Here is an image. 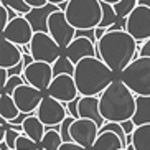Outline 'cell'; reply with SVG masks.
Wrapping results in <instances>:
<instances>
[{
  "label": "cell",
  "instance_id": "obj_1",
  "mask_svg": "<svg viewBox=\"0 0 150 150\" xmlns=\"http://www.w3.org/2000/svg\"><path fill=\"white\" fill-rule=\"evenodd\" d=\"M140 41H137L125 30L110 31L97 43V58H101L115 74L119 76L135 59V51Z\"/></svg>",
  "mask_w": 150,
  "mask_h": 150
},
{
  "label": "cell",
  "instance_id": "obj_36",
  "mask_svg": "<svg viewBox=\"0 0 150 150\" xmlns=\"http://www.w3.org/2000/svg\"><path fill=\"white\" fill-rule=\"evenodd\" d=\"M120 125H122V129H124V132H125V135H132L134 132H135V129H137V125L134 124V120L130 119V120H125V122H120Z\"/></svg>",
  "mask_w": 150,
  "mask_h": 150
},
{
  "label": "cell",
  "instance_id": "obj_10",
  "mask_svg": "<svg viewBox=\"0 0 150 150\" xmlns=\"http://www.w3.org/2000/svg\"><path fill=\"white\" fill-rule=\"evenodd\" d=\"M0 35H2V38L12 41L13 45L27 46L33 40L35 30H33V27L30 25V22H28L27 18L23 17V15H20V17L13 18Z\"/></svg>",
  "mask_w": 150,
  "mask_h": 150
},
{
  "label": "cell",
  "instance_id": "obj_38",
  "mask_svg": "<svg viewBox=\"0 0 150 150\" xmlns=\"http://www.w3.org/2000/svg\"><path fill=\"white\" fill-rule=\"evenodd\" d=\"M8 71L5 69V68H0V91H4V88L7 86L8 83Z\"/></svg>",
  "mask_w": 150,
  "mask_h": 150
},
{
  "label": "cell",
  "instance_id": "obj_15",
  "mask_svg": "<svg viewBox=\"0 0 150 150\" xmlns=\"http://www.w3.org/2000/svg\"><path fill=\"white\" fill-rule=\"evenodd\" d=\"M64 54L71 61L78 64L84 58H97V45L84 36H76L71 45L64 50Z\"/></svg>",
  "mask_w": 150,
  "mask_h": 150
},
{
  "label": "cell",
  "instance_id": "obj_14",
  "mask_svg": "<svg viewBox=\"0 0 150 150\" xmlns=\"http://www.w3.org/2000/svg\"><path fill=\"white\" fill-rule=\"evenodd\" d=\"M43 91L33 88L30 84H22L13 93V99L17 102L20 112H23V114H35L38 106L43 101Z\"/></svg>",
  "mask_w": 150,
  "mask_h": 150
},
{
  "label": "cell",
  "instance_id": "obj_22",
  "mask_svg": "<svg viewBox=\"0 0 150 150\" xmlns=\"http://www.w3.org/2000/svg\"><path fill=\"white\" fill-rule=\"evenodd\" d=\"M132 120L137 127L150 124V96H137V109Z\"/></svg>",
  "mask_w": 150,
  "mask_h": 150
},
{
  "label": "cell",
  "instance_id": "obj_41",
  "mask_svg": "<svg viewBox=\"0 0 150 150\" xmlns=\"http://www.w3.org/2000/svg\"><path fill=\"white\" fill-rule=\"evenodd\" d=\"M68 2H69V0H48V4L58 5V7H59V5H63V4H68Z\"/></svg>",
  "mask_w": 150,
  "mask_h": 150
},
{
  "label": "cell",
  "instance_id": "obj_21",
  "mask_svg": "<svg viewBox=\"0 0 150 150\" xmlns=\"http://www.w3.org/2000/svg\"><path fill=\"white\" fill-rule=\"evenodd\" d=\"M20 114H22V112L18 109L13 96L0 94V117L5 119V120H8V122H13Z\"/></svg>",
  "mask_w": 150,
  "mask_h": 150
},
{
  "label": "cell",
  "instance_id": "obj_18",
  "mask_svg": "<svg viewBox=\"0 0 150 150\" xmlns=\"http://www.w3.org/2000/svg\"><path fill=\"white\" fill-rule=\"evenodd\" d=\"M79 117L81 119H91L99 125V129L106 124V119L101 114L99 107V97H83L79 99Z\"/></svg>",
  "mask_w": 150,
  "mask_h": 150
},
{
  "label": "cell",
  "instance_id": "obj_31",
  "mask_svg": "<svg viewBox=\"0 0 150 150\" xmlns=\"http://www.w3.org/2000/svg\"><path fill=\"white\" fill-rule=\"evenodd\" d=\"M22 84H27V83H25V79H23V76H12V78H8V83H7V86L4 88L2 94L13 96V93L20 88V86H22Z\"/></svg>",
  "mask_w": 150,
  "mask_h": 150
},
{
  "label": "cell",
  "instance_id": "obj_20",
  "mask_svg": "<svg viewBox=\"0 0 150 150\" xmlns=\"http://www.w3.org/2000/svg\"><path fill=\"white\" fill-rule=\"evenodd\" d=\"M122 149H125V145H124L122 139L119 137V134L107 130V132L99 134L96 144L93 145L91 150H122Z\"/></svg>",
  "mask_w": 150,
  "mask_h": 150
},
{
  "label": "cell",
  "instance_id": "obj_39",
  "mask_svg": "<svg viewBox=\"0 0 150 150\" xmlns=\"http://www.w3.org/2000/svg\"><path fill=\"white\" fill-rule=\"evenodd\" d=\"M31 8H40V7H45L48 5V0H25Z\"/></svg>",
  "mask_w": 150,
  "mask_h": 150
},
{
  "label": "cell",
  "instance_id": "obj_27",
  "mask_svg": "<svg viewBox=\"0 0 150 150\" xmlns=\"http://www.w3.org/2000/svg\"><path fill=\"white\" fill-rule=\"evenodd\" d=\"M137 5H139V0H120L114 5V8L120 20H127L129 15L137 8Z\"/></svg>",
  "mask_w": 150,
  "mask_h": 150
},
{
  "label": "cell",
  "instance_id": "obj_30",
  "mask_svg": "<svg viewBox=\"0 0 150 150\" xmlns=\"http://www.w3.org/2000/svg\"><path fill=\"white\" fill-rule=\"evenodd\" d=\"M15 150H40V144L35 140H31L30 137H27L25 134H20Z\"/></svg>",
  "mask_w": 150,
  "mask_h": 150
},
{
  "label": "cell",
  "instance_id": "obj_12",
  "mask_svg": "<svg viewBox=\"0 0 150 150\" xmlns=\"http://www.w3.org/2000/svg\"><path fill=\"white\" fill-rule=\"evenodd\" d=\"M46 94L58 99L63 104L74 101L76 97H79V91H78V86H76L74 76H69V74L54 76V79L51 81Z\"/></svg>",
  "mask_w": 150,
  "mask_h": 150
},
{
  "label": "cell",
  "instance_id": "obj_5",
  "mask_svg": "<svg viewBox=\"0 0 150 150\" xmlns=\"http://www.w3.org/2000/svg\"><path fill=\"white\" fill-rule=\"evenodd\" d=\"M119 78L135 96H150V58H135Z\"/></svg>",
  "mask_w": 150,
  "mask_h": 150
},
{
  "label": "cell",
  "instance_id": "obj_4",
  "mask_svg": "<svg viewBox=\"0 0 150 150\" xmlns=\"http://www.w3.org/2000/svg\"><path fill=\"white\" fill-rule=\"evenodd\" d=\"M66 18L76 30H94L102 20L101 0H69L66 5Z\"/></svg>",
  "mask_w": 150,
  "mask_h": 150
},
{
  "label": "cell",
  "instance_id": "obj_34",
  "mask_svg": "<svg viewBox=\"0 0 150 150\" xmlns=\"http://www.w3.org/2000/svg\"><path fill=\"white\" fill-rule=\"evenodd\" d=\"M79 99H81V96L76 97L74 101H71V102H68V104H64V106H66L68 114L73 115L74 119H79Z\"/></svg>",
  "mask_w": 150,
  "mask_h": 150
},
{
  "label": "cell",
  "instance_id": "obj_42",
  "mask_svg": "<svg viewBox=\"0 0 150 150\" xmlns=\"http://www.w3.org/2000/svg\"><path fill=\"white\" fill-rule=\"evenodd\" d=\"M101 2H104V4H110V5H115L117 2H120V0H101Z\"/></svg>",
  "mask_w": 150,
  "mask_h": 150
},
{
  "label": "cell",
  "instance_id": "obj_28",
  "mask_svg": "<svg viewBox=\"0 0 150 150\" xmlns=\"http://www.w3.org/2000/svg\"><path fill=\"white\" fill-rule=\"evenodd\" d=\"M73 122H74V117H73V115H68L59 125L51 127V129H56L58 132L61 134L63 142H73V139H71V125H73Z\"/></svg>",
  "mask_w": 150,
  "mask_h": 150
},
{
  "label": "cell",
  "instance_id": "obj_44",
  "mask_svg": "<svg viewBox=\"0 0 150 150\" xmlns=\"http://www.w3.org/2000/svg\"><path fill=\"white\" fill-rule=\"evenodd\" d=\"M40 150H45V149H41V147H40Z\"/></svg>",
  "mask_w": 150,
  "mask_h": 150
},
{
  "label": "cell",
  "instance_id": "obj_16",
  "mask_svg": "<svg viewBox=\"0 0 150 150\" xmlns=\"http://www.w3.org/2000/svg\"><path fill=\"white\" fill-rule=\"evenodd\" d=\"M23 59V51L22 46L13 45L12 41L2 38L0 40V68L12 69L17 64H20Z\"/></svg>",
  "mask_w": 150,
  "mask_h": 150
},
{
  "label": "cell",
  "instance_id": "obj_6",
  "mask_svg": "<svg viewBox=\"0 0 150 150\" xmlns=\"http://www.w3.org/2000/svg\"><path fill=\"white\" fill-rule=\"evenodd\" d=\"M30 54L33 56L35 61H43V63H48V64H54V61L63 54V50L51 38L50 33L36 31L30 43Z\"/></svg>",
  "mask_w": 150,
  "mask_h": 150
},
{
  "label": "cell",
  "instance_id": "obj_32",
  "mask_svg": "<svg viewBox=\"0 0 150 150\" xmlns=\"http://www.w3.org/2000/svg\"><path fill=\"white\" fill-rule=\"evenodd\" d=\"M18 137H20V132H17V130H13V129H8V130H7V134H5V140H4V142L10 147V150H15Z\"/></svg>",
  "mask_w": 150,
  "mask_h": 150
},
{
  "label": "cell",
  "instance_id": "obj_19",
  "mask_svg": "<svg viewBox=\"0 0 150 150\" xmlns=\"http://www.w3.org/2000/svg\"><path fill=\"white\" fill-rule=\"evenodd\" d=\"M22 127H23V134H25V135L30 137L31 140L41 144L45 134H46V125L36 117V114L28 115L27 119H25V122L22 124Z\"/></svg>",
  "mask_w": 150,
  "mask_h": 150
},
{
  "label": "cell",
  "instance_id": "obj_17",
  "mask_svg": "<svg viewBox=\"0 0 150 150\" xmlns=\"http://www.w3.org/2000/svg\"><path fill=\"white\" fill-rule=\"evenodd\" d=\"M58 10H61L58 5L48 4V5H45V7H40V8H31V12L25 15V18L30 22V25L33 27L35 33L36 31L48 33V20L51 17V13H54Z\"/></svg>",
  "mask_w": 150,
  "mask_h": 150
},
{
  "label": "cell",
  "instance_id": "obj_35",
  "mask_svg": "<svg viewBox=\"0 0 150 150\" xmlns=\"http://www.w3.org/2000/svg\"><path fill=\"white\" fill-rule=\"evenodd\" d=\"M140 56L150 58V40H147L142 45H139V48H137V51H135V58H140Z\"/></svg>",
  "mask_w": 150,
  "mask_h": 150
},
{
  "label": "cell",
  "instance_id": "obj_24",
  "mask_svg": "<svg viewBox=\"0 0 150 150\" xmlns=\"http://www.w3.org/2000/svg\"><path fill=\"white\" fill-rule=\"evenodd\" d=\"M53 66V74L54 76H59V74H69V76H74V71H76V64L71 61L66 54L63 53L61 56L58 58Z\"/></svg>",
  "mask_w": 150,
  "mask_h": 150
},
{
  "label": "cell",
  "instance_id": "obj_29",
  "mask_svg": "<svg viewBox=\"0 0 150 150\" xmlns=\"http://www.w3.org/2000/svg\"><path fill=\"white\" fill-rule=\"evenodd\" d=\"M0 4H4V5H7V7H10V8H13L18 15H23V17L31 12V7L25 2V0H0Z\"/></svg>",
  "mask_w": 150,
  "mask_h": 150
},
{
  "label": "cell",
  "instance_id": "obj_40",
  "mask_svg": "<svg viewBox=\"0 0 150 150\" xmlns=\"http://www.w3.org/2000/svg\"><path fill=\"white\" fill-rule=\"evenodd\" d=\"M33 61H35V59H33L31 54H23V63H25V66H30Z\"/></svg>",
  "mask_w": 150,
  "mask_h": 150
},
{
  "label": "cell",
  "instance_id": "obj_33",
  "mask_svg": "<svg viewBox=\"0 0 150 150\" xmlns=\"http://www.w3.org/2000/svg\"><path fill=\"white\" fill-rule=\"evenodd\" d=\"M12 22V18H10V13H8V8L5 7V5L0 4V33L7 28V25Z\"/></svg>",
  "mask_w": 150,
  "mask_h": 150
},
{
  "label": "cell",
  "instance_id": "obj_11",
  "mask_svg": "<svg viewBox=\"0 0 150 150\" xmlns=\"http://www.w3.org/2000/svg\"><path fill=\"white\" fill-rule=\"evenodd\" d=\"M23 79L25 83L33 86V88L40 89V91H48L51 81L54 79L53 74V66L43 61H33L30 66L25 68L23 73Z\"/></svg>",
  "mask_w": 150,
  "mask_h": 150
},
{
  "label": "cell",
  "instance_id": "obj_45",
  "mask_svg": "<svg viewBox=\"0 0 150 150\" xmlns=\"http://www.w3.org/2000/svg\"><path fill=\"white\" fill-rule=\"evenodd\" d=\"M122 150H127V149H122Z\"/></svg>",
  "mask_w": 150,
  "mask_h": 150
},
{
  "label": "cell",
  "instance_id": "obj_37",
  "mask_svg": "<svg viewBox=\"0 0 150 150\" xmlns=\"http://www.w3.org/2000/svg\"><path fill=\"white\" fill-rule=\"evenodd\" d=\"M59 150H88L83 145L76 144V142H63V145L59 147Z\"/></svg>",
  "mask_w": 150,
  "mask_h": 150
},
{
  "label": "cell",
  "instance_id": "obj_13",
  "mask_svg": "<svg viewBox=\"0 0 150 150\" xmlns=\"http://www.w3.org/2000/svg\"><path fill=\"white\" fill-rule=\"evenodd\" d=\"M99 137V125L91 119H74L71 125V139L73 142L91 150Z\"/></svg>",
  "mask_w": 150,
  "mask_h": 150
},
{
  "label": "cell",
  "instance_id": "obj_8",
  "mask_svg": "<svg viewBox=\"0 0 150 150\" xmlns=\"http://www.w3.org/2000/svg\"><path fill=\"white\" fill-rule=\"evenodd\" d=\"M35 114H36V117L46 125V129L59 125V124L69 115L68 110H66V106H64L63 102H59L58 99L48 96V94H45L43 101H41V104L38 106Z\"/></svg>",
  "mask_w": 150,
  "mask_h": 150
},
{
  "label": "cell",
  "instance_id": "obj_43",
  "mask_svg": "<svg viewBox=\"0 0 150 150\" xmlns=\"http://www.w3.org/2000/svg\"><path fill=\"white\" fill-rule=\"evenodd\" d=\"M139 5H147V7H150V0H139Z\"/></svg>",
  "mask_w": 150,
  "mask_h": 150
},
{
  "label": "cell",
  "instance_id": "obj_2",
  "mask_svg": "<svg viewBox=\"0 0 150 150\" xmlns=\"http://www.w3.org/2000/svg\"><path fill=\"white\" fill-rule=\"evenodd\" d=\"M115 78L117 74L101 58H84L76 64L74 81L83 97L101 96Z\"/></svg>",
  "mask_w": 150,
  "mask_h": 150
},
{
  "label": "cell",
  "instance_id": "obj_23",
  "mask_svg": "<svg viewBox=\"0 0 150 150\" xmlns=\"http://www.w3.org/2000/svg\"><path fill=\"white\" fill-rule=\"evenodd\" d=\"M134 150H150V124L139 125L132 134Z\"/></svg>",
  "mask_w": 150,
  "mask_h": 150
},
{
  "label": "cell",
  "instance_id": "obj_9",
  "mask_svg": "<svg viewBox=\"0 0 150 150\" xmlns=\"http://www.w3.org/2000/svg\"><path fill=\"white\" fill-rule=\"evenodd\" d=\"M125 31L137 41L150 40V7L137 5V8L125 20Z\"/></svg>",
  "mask_w": 150,
  "mask_h": 150
},
{
  "label": "cell",
  "instance_id": "obj_3",
  "mask_svg": "<svg viewBox=\"0 0 150 150\" xmlns=\"http://www.w3.org/2000/svg\"><path fill=\"white\" fill-rule=\"evenodd\" d=\"M99 107L106 122H125L135 114L137 96L117 76L112 84L99 96Z\"/></svg>",
  "mask_w": 150,
  "mask_h": 150
},
{
  "label": "cell",
  "instance_id": "obj_7",
  "mask_svg": "<svg viewBox=\"0 0 150 150\" xmlns=\"http://www.w3.org/2000/svg\"><path fill=\"white\" fill-rule=\"evenodd\" d=\"M76 31L78 30L68 22L64 10H58V12L51 13V17L48 20V33L59 45V48L63 50V53H64V50L71 45V41L76 38Z\"/></svg>",
  "mask_w": 150,
  "mask_h": 150
},
{
  "label": "cell",
  "instance_id": "obj_25",
  "mask_svg": "<svg viewBox=\"0 0 150 150\" xmlns=\"http://www.w3.org/2000/svg\"><path fill=\"white\" fill-rule=\"evenodd\" d=\"M63 145L61 134L58 132L56 129H46L43 140H41L40 147L45 150H59V147Z\"/></svg>",
  "mask_w": 150,
  "mask_h": 150
},
{
  "label": "cell",
  "instance_id": "obj_26",
  "mask_svg": "<svg viewBox=\"0 0 150 150\" xmlns=\"http://www.w3.org/2000/svg\"><path fill=\"white\" fill-rule=\"evenodd\" d=\"M119 20L120 18H119V15H117V12H115L114 5L104 4V2H102V20H101V25H99V27L109 30V28L114 27Z\"/></svg>",
  "mask_w": 150,
  "mask_h": 150
}]
</instances>
